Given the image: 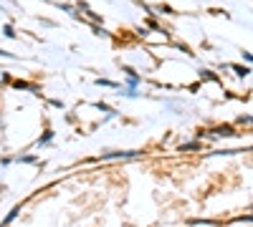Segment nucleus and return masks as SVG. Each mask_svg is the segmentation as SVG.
<instances>
[{
  "mask_svg": "<svg viewBox=\"0 0 253 227\" xmlns=\"http://www.w3.org/2000/svg\"><path fill=\"white\" fill-rule=\"evenodd\" d=\"M18 162H23V164H36V157H33V154H26V157H20Z\"/></svg>",
  "mask_w": 253,
  "mask_h": 227,
  "instance_id": "8",
  "label": "nucleus"
},
{
  "mask_svg": "<svg viewBox=\"0 0 253 227\" xmlns=\"http://www.w3.org/2000/svg\"><path fill=\"white\" fill-rule=\"evenodd\" d=\"M0 56H3V58H13V53H8V51H3V48H0Z\"/></svg>",
  "mask_w": 253,
  "mask_h": 227,
  "instance_id": "13",
  "label": "nucleus"
},
{
  "mask_svg": "<svg viewBox=\"0 0 253 227\" xmlns=\"http://www.w3.org/2000/svg\"><path fill=\"white\" fill-rule=\"evenodd\" d=\"M210 136H236V129L233 127H228V124H223V127H215L213 131H210Z\"/></svg>",
  "mask_w": 253,
  "mask_h": 227,
  "instance_id": "3",
  "label": "nucleus"
},
{
  "mask_svg": "<svg viewBox=\"0 0 253 227\" xmlns=\"http://www.w3.org/2000/svg\"><path fill=\"white\" fill-rule=\"evenodd\" d=\"M3 33H5L8 38H15V31H13V26H5V28H3Z\"/></svg>",
  "mask_w": 253,
  "mask_h": 227,
  "instance_id": "12",
  "label": "nucleus"
},
{
  "mask_svg": "<svg viewBox=\"0 0 253 227\" xmlns=\"http://www.w3.org/2000/svg\"><path fill=\"white\" fill-rule=\"evenodd\" d=\"M238 124H246V127H253V116H241Z\"/></svg>",
  "mask_w": 253,
  "mask_h": 227,
  "instance_id": "10",
  "label": "nucleus"
},
{
  "mask_svg": "<svg viewBox=\"0 0 253 227\" xmlns=\"http://www.w3.org/2000/svg\"><path fill=\"white\" fill-rule=\"evenodd\" d=\"M142 152H109V154H104V159H134V157H139Z\"/></svg>",
  "mask_w": 253,
  "mask_h": 227,
  "instance_id": "2",
  "label": "nucleus"
},
{
  "mask_svg": "<svg viewBox=\"0 0 253 227\" xmlns=\"http://www.w3.org/2000/svg\"><path fill=\"white\" fill-rule=\"evenodd\" d=\"M13 89H18V91H28V94H36V96H41V86L38 84H33V81H23V78H13V84H10Z\"/></svg>",
  "mask_w": 253,
  "mask_h": 227,
  "instance_id": "1",
  "label": "nucleus"
},
{
  "mask_svg": "<svg viewBox=\"0 0 253 227\" xmlns=\"http://www.w3.org/2000/svg\"><path fill=\"white\" fill-rule=\"evenodd\" d=\"M251 210H253V204H251Z\"/></svg>",
  "mask_w": 253,
  "mask_h": 227,
  "instance_id": "14",
  "label": "nucleus"
},
{
  "mask_svg": "<svg viewBox=\"0 0 253 227\" xmlns=\"http://www.w3.org/2000/svg\"><path fill=\"white\" fill-rule=\"evenodd\" d=\"M96 86H109V89H119V84H114V81H109V78H96Z\"/></svg>",
  "mask_w": 253,
  "mask_h": 227,
  "instance_id": "7",
  "label": "nucleus"
},
{
  "mask_svg": "<svg viewBox=\"0 0 253 227\" xmlns=\"http://www.w3.org/2000/svg\"><path fill=\"white\" fill-rule=\"evenodd\" d=\"M18 215H20V207H13V210H10V212L5 215V220H3V227H8V225H10V222H13V220H15Z\"/></svg>",
  "mask_w": 253,
  "mask_h": 227,
  "instance_id": "5",
  "label": "nucleus"
},
{
  "mask_svg": "<svg viewBox=\"0 0 253 227\" xmlns=\"http://www.w3.org/2000/svg\"><path fill=\"white\" fill-rule=\"evenodd\" d=\"M51 139H53V131H51V129H46V131H43V136L38 139V147H46V144H51Z\"/></svg>",
  "mask_w": 253,
  "mask_h": 227,
  "instance_id": "6",
  "label": "nucleus"
},
{
  "mask_svg": "<svg viewBox=\"0 0 253 227\" xmlns=\"http://www.w3.org/2000/svg\"><path fill=\"white\" fill-rule=\"evenodd\" d=\"M157 10H160V13H165V15H175L170 5H157Z\"/></svg>",
  "mask_w": 253,
  "mask_h": 227,
  "instance_id": "9",
  "label": "nucleus"
},
{
  "mask_svg": "<svg viewBox=\"0 0 253 227\" xmlns=\"http://www.w3.org/2000/svg\"><path fill=\"white\" fill-rule=\"evenodd\" d=\"M48 104H51V106H56V109H63V101H61V98H51Z\"/></svg>",
  "mask_w": 253,
  "mask_h": 227,
  "instance_id": "11",
  "label": "nucleus"
},
{
  "mask_svg": "<svg viewBox=\"0 0 253 227\" xmlns=\"http://www.w3.org/2000/svg\"><path fill=\"white\" fill-rule=\"evenodd\" d=\"M203 149V144L200 141H187V144H180V152H198Z\"/></svg>",
  "mask_w": 253,
  "mask_h": 227,
  "instance_id": "4",
  "label": "nucleus"
}]
</instances>
